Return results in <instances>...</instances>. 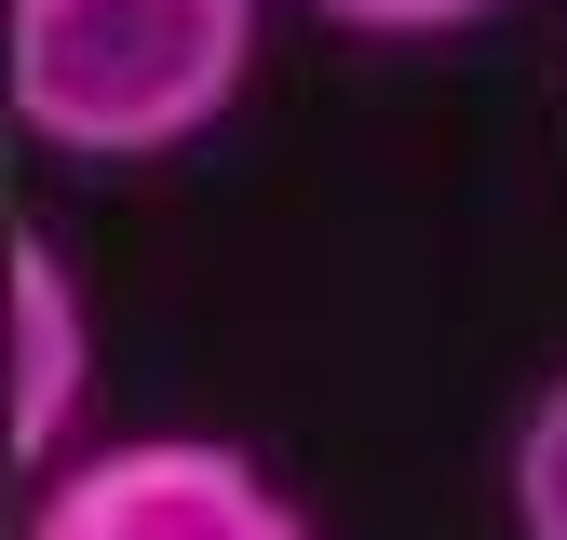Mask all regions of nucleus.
<instances>
[{
  "label": "nucleus",
  "mask_w": 567,
  "mask_h": 540,
  "mask_svg": "<svg viewBox=\"0 0 567 540\" xmlns=\"http://www.w3.org/2000/svg\"><path fill=\"white\" fill-rule=\"evenodd\" d=\"M257 82V0H0V95L54 163H163Z\"/></svg>",
  "instance_id": "nucleus-1"
},
{
  "label": "nucleus",
  "mask_w": 567,
  "mask_h": 540,
  "mask_svg": "<svg viewBox=\"0 0 567 540\" xmlns=\"http://www.w3.org/2000/svg\"><path fill=\"white\" fill-rule=\"evenodd\" d=\"M28 540H311V513L217 433H135L41 472Z\"/></svg>",
  "instance_id": "nucleus-2"
},
{
  "label": "nucleus",
  "mask_w": 567,
  "mask_h": 540,
  "mask_svg": "<svg viewBox=\"0 0 567 540\" xmlns=\"http://www.w3.org/2000/svg\"><path fill=\"white\" fill-rule=\"evenodd\" d=\"M0 324H14V405H0V446L14 472H68V419L95 392V324H82V270L54 257V230L14 217L0 243Z\"/></svg>",
  "instance_id": "nucleus-3"
},
{
  "label": "nucleus",
  "mask_w": 567,
  "mask_h": 540,
  "mask_svg": "<svg viewBox=\"0 0 567 540\" xmlns=\"http://www.w3.org/2000/svg\"><path fill=\"white\" fill-rule=\"evenodd\" d=\"M501 500H514V540H567V378L527 392V419L501 446Z\"/></svg>",
  "instance_id": "nucleus-4"
},
{
  "label": "nucleus",
  "mask_w": 567,
  "mask_h": 540,
  "mask_svg": "<svg viewBox=\"0 0 567 540\" xmlns=\"http://www.w3.org/2000/svg\"><path fill=\"white\" fill-rule=\"evenodd\" d=\"M324 28H351V41H460V28H486L501 0H311Z\"/></svg>",
  "instance_id": "nucleus-5"
}]
</instances>
